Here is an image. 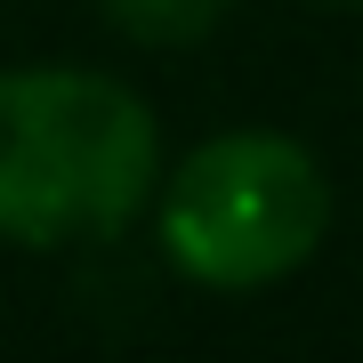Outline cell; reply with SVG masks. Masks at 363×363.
<instances>
[{
	"label": "cell",
	"instance_id": "6da1fadb",
	"mask_svg": "<svg viewBox=\"0 0 363 363\" xmlns=\"http://www.w3.org/2000/svg\"><path fill=\"white\" fill-rule=\"evenodd\" d=\"M162 186V138L130 81L89 65L0 73V242H113Z\"/></svg>",
	"mask_w": 363,
	"mask_h": 363
},
{
	"label": "cell",
	"instance_id": "7a4b0ae2",
	"mask_svg": "<svg viewBox=\"0 0 363 363\" xmlns=\"http://www.w3.org/2000/svg\"><path fill=\"white\" fill-rule=\"evenodd\" d=\"M331 234V178L283 130H226L162 186V250L202 291H267Z\"/></svg>",
	"mask_w": 363,
	"mask_h": 363
},
{
	"label": "cell",
	"instance_id": "3957f363",
	"mask_svg": "<svg viewBox=\"0 0 363 363\" xmlns=\"http://www.w3.org/2000/svg\"><path fill=\"white\" fill-rule=\"evenodd\" d=\"M97 9L138 49H194V40H210V25H218L234 0H97Z\"/></svg>",
	"mask_w": 363,
	"mask_h": 363
},
{
	"label": "cell",
	"instance_id": "277c9868",
	"mask_svg": "<svg viewBox=\"0 0 363 363\" xmlns=\"http://www.w3.org/2000/svg\"><path fill=\"white\" fill-rule=\"evenodd\" d=\"M323 9H363V0H323Z\"/></svg>",
	"mask_w": 363,
	"mask_h": 363
}]
</instances>
